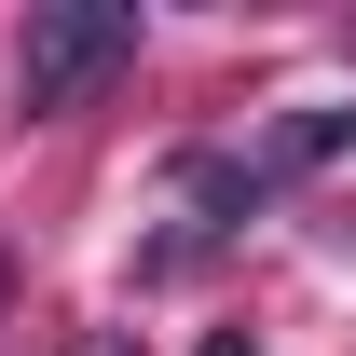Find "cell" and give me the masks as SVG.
<instances>
[{"label": "cell", "mask_w": 356, "mask_h": 356, "mask_svg": "<svg viewBox=\"0 0 356 356\" xmlns=\"http://www.w3.org/2000/svg\"><path fill=\"white\" fill-rule=\"evenodd\" d=\"M110 69H137V14L124 0H55V14L14 28V110L28 124H69Z\"/></svg>", "instance_id": "1"}, {"label": "cell", "mask_w": 356, "mask_h": 356, "mask_svg": "<svg viewBox=\"0 0 356 356\" xmlns=\"http://www.w3.org/2000/svg\"><path fill=\"white\" fill-rule=\"evenodd\" d=\"M96 356H124V343H96Z\"/></svg>", "instance_id": "3"}, {"label": "cell", "mask_w": 356, "mask_h": 356, "mask_svg": "<svg viewBox=\"0 0 356 356\" xmlns=\"http://www.w3.org/2000/svg\"><path fill=\"white\" fill-rule=\"evenodd\" d=\"M206 356H261V343H233V329H220V343H206Z\"/></svg>", "instance_id": "2"}]
</instances>
